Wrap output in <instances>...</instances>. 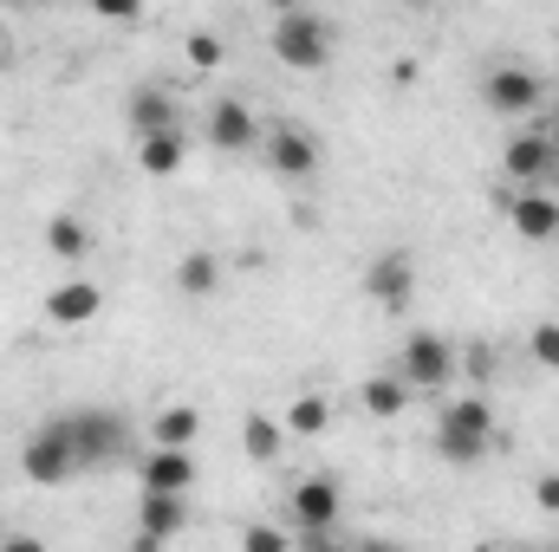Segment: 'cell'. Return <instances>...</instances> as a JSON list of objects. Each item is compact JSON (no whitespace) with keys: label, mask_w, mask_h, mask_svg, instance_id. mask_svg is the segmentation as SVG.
Segmentation results:
<instances>
[{"label":"cell","mask_w":559,"mask_h":552,"mask_svg":"<svg viewBox=\"0 0 559 552\" xmlns=\"http://www.w3.org/2000/svg\"><path fill=\"white\" fill-rule=\"evenodd\" d=\"M182 59H189L195 72H215V65L228 59V46H222L215 33H189V39H182Z\"/></svg>","instance_id":"obj_24"},{"label":"cell","mask_w":559,"mask_h":552,"mask_svg":"<svg viewBox=\"0 0 559 552\" xmlns=\"http://www.w3.org/2000/svg\"><path fill=\"white\" fill-rule=\"evenodd\" d=\"M46 254H52V261H85V254H92V228H85L79 215H52V221H46Z\"/></svg>","instance_id":"obj_22"},{"label":"cell","mask_w":559,"mask_h":552,"mask_svg":"<svg viewBox=\"0 0 559 552\" xmlns=\"http://www.w3.org/2000/svg\"><path fill=\"white\" fill-rule=\"evenodd\" d=\"M481 105H488L495 118H534V111L547 105V85H540V72H527V65H488V72H481Z\"/></svg>","instance_id":"obj_5"},{"label":"cell","mask_w":559,"mask_h":552,"mask_svg":"<svg viewBox=\"0 0 559 552\" xmlns=\"http://www.w3.org/2000/svg\"><path fill=\"white\" fill-rule=\"evenodd\" d=\"M455 371H462V358H455V345H449L442 332H411V338L397 345V377H404L417 397H442V391L455 384Z\"/></svg>","instance_id":"obj_4"},{"label":"cell","mask_w":559,"mask_h":552,"mask_svg":"<svg viewBox=\"0 0 559 552\" xmlns=\"http://www.w3.org/2000/svg\"><path fill=\"white\" fill-rule=\"evenodd\" d=\"M280 442H286V422L267 410H248V422H241V448H248V461H274Z\"/></svg>","instance_id":"obj_23"},{"label":"cell","mask_w":559,"mask_h":552,"mask_svg":"<svg viewBox=\"0 0 559 552\" xmlns=\"http://www.w3.org/2000/svg\"><path fill=\"white\" fill-rule=\"evenodd\" d=\"M286 435H299V442H312V435H325L332 429V397H319V391H299L293 404H286Z\"/></svg>","instance_id":"obj_20"},{"label":"cell","mask_w":559,"mask_h":552,"mask_svg":"<svg viewBox=\"0 0 559 552\" xmlns=\"http://www.w3.org/2000/svg\"><path fill=\"white\" fill-rule=\"evenodd\" d=\"M138 488L189 494V488H195V455H189V448H163V442H150V448L138 455Z\"/></svg>","instance_id":"obj_13"},{"label":"cell","mask_w":559,"mask_h":552,"mask_svg":"<svg viewBox=\"0 0 559 552\" xmlns=\"http://www.w3.org/2000/svg\"><path fill=\"white\" fill-rule=\"evenodd\" d=\"M261 156H267L274 176L306 182V176L319 169V137H312L306 124H274V131H261Z\"/></svg>","instance_id":"obj_10"},{"label":"cell","mask_w":559,"mask_h":552,"mask_svg":"<svg viewBox=\"0 0 559 552\" xmlns=\"http://www.w3.org/2000/svg\"><path fill=\"white\" fill-rule=\"evenodd\" d=\"M274 59L286 72H319L332 65V46H338V26L312 7H293V13H274V33H267Z\"/></svg>","instance_id":"obj_2"},{"label":"cell","mask_w":559,"mask_h":552,"mask_svg":"<svg viewBox=\"0 0 559 552\" xmlns=\"http://www.w3.org/2000/svg\"><path fill=\"white\" fill-rule=\"evenodd\" d=\"M0 7H46V0H0Z\"/></svg>","instance_id":"obj_32"},{"label":"cell","mask_w":559,"mask_h":552,"mask_svg":"<svg viewBox=\"0 0 559 552\" xmlns=\"http://www.w3.org/2000/svg\"><path fill=\"white\" fill-rule=\"evenodd\" d=\"M365 292H371L384 312H404V305L417 299V261H411V248H384V254L371 261V274H365Z\"/></svg>","instance_id":"obj_12"},{"label":"cell","mask_w":559,"mask_h":552,"mask_svg":"<svg viewBox=\"0 0 559 552\" xmlns=\"http://www.w3.org/2000/svg\"><path fill=\"white\" fill-rule=\"evenodd\" d=\"M105 312V292L92 286V279H59L52 292H46V319L52 325H92Z\"/></svg>","instance_id":"obj_16"},{"label":"cell","mask_w":559,"mask_h":552,"mask_svg":"<svg viewBox=\"0 0 559 552\" xmlns=\"http://www.w3.org/2000/svg\"><path fill=\"white\" fill-rule=\"evenodd\" d=\"M209 143L241 156V149H254V143H261V118H254L241 98H215V105H209Z\"/></svg>","instance_id":"obj_15"},{"label":"cell","mask_w":559,"mask_h":552,"mask_svg":"<svg viewBox=\"0 0 559 552\" xmlns=\"http://www.w3.org/2000/svg\"><path fill=\"white\" fill-rule=\"evenodd\" d=\"M169 124H182L176 92H169L163 79H143V85H131V98H124V131H131V137H143V131H169Z\"/></svg>","instance_id":"obj_14"},{"label":"cell","mask_w":559,"mask_h":552,"mask_svg":"<svg viewBox=\"0 0 559 552\" xmlns=\"http://www.w3.org/2000/svg\"><path fill=\"white\" fill-rule=\"evenodd\" d=\"M286 507H293L299 533H332L338 527V507H345V488H338V475H306V481H293Z\"/></svg>","instance_id":"obj_9"},{"label":"cell","mask_w":559,"mask_h":552,"mask_svg":"<svg viewBox=\"0 0 559 552\" xmlns=\"http://www.w3.org/2000/svg\"><path fill=\"white\" fill-rule=\"evenodd\" d=\"M85 7H92L98 20H138L143 13V0H85Z\"/></svg>","instance_id":"obj_27"},{"label":"cell","mask_w":559,"mask_h":552,"mask_svg":"<svg viewBox=\"0 0 559 552\" xmlns=\"http://www.w3.org/2000/svg\"><path fill=\"white\" fill-rule=\"evenodd\" d=\"M215 286H222V261H215L209 248H195V254L176 261V292H182V299H209Z\"/></svg>","instance_id":"obj_21"},{"label":"cell","mask_w":559,"mask_h":552,"mask_svg":"<svg viewBox=\"0 0 559 552\" xmlns=\"http://www.w3.org/2000/svg\"><path fill=\"white\" fill-rule=\"evenodd\" d=\"M189 527V507H182V494H156V488H138V552H156L169 547L176 533Z\"/></svg>","instance_id":"obj_11"},{"label":"cell","mask_w":559,"mask_h":552,"mask_svg":"<svg viewBox=\"0 0 559 552\" xmlns=\"http://www.w3.org/2000/svg\"><path fill=\"white\" fill-rule=\"evenodd\" d=\"M540 124H547V137L559 143V105H554V111H547V118H540Z\"/></svg>","instance_id":"obj_30"},{"label":"cell","mask_w":559,"mask_h":552,"mask_svg":"<svg viewBox=\"0 0 559 552\" xmlns=\"http://www.w3.org/2000/svg\"><path fill=\"white\" fill-rule=\"evenodd\" d=\"M241 547L248 552H286V533H280V527H241Z\"/></svg>","instance_id":"obj_26"},{"label":"cell","mask_w":559,"mask_h":552,"mask_svg":"<svg viewBox=\"0 0 559 552\" xmlns=\"http://www.w3.org/2000/svg\"><path fill=\"white\" fill-rule=\"evenodd\" d=\"M527 358L547 364V371H559V319H540V325L527 332Z\"/></svg>","instance_id":"obj_25"},{"label":"cell","mask_w":559,"mask_h":552,"mask_svg":"<svg viewBox=\"0 0 559 552\" xmlns=\"http://www.w3.org/2000/svg\"><path fill=\"white\" fill-rule=\"evenodd\" d=\"M547 189H554V195H559V163H554V176H547Z\"/></svg>","instance_id":"obj_33"},{"label":"cell","mask_w":559,"mask_h":552,"mask_svg":"<svg viewBox=\"0 0 559 552\" xmlns=\"http://www.w3.org/2000/svg\"><path fill=\"white\" fill-rule=\"evenodd\" d=\"M195 435H202V410L195 404H169V410L150 416V442H163V448H195Z\"/></svg>","instance_id":"obj_19"},{"label":"cell","mask_w":559,"mask_h":552,"mask_svg":"<svg viewBox=\"0 0 559 552\" xmlns=\"http://www.w3.org/2000/svg\"><path fill=\"white\" fill-rule=\"evenodd\" d=\"M404 7H436V0H404Z\"/></svg>","instance_id":"obj_34"},{"label":"cell","mask_w":559,"mask_h":552,"mask_svg":"<svg viewBox=\"0 0 559 552\" xmlns=\"http://www.w3.org/2000/svg\"><path fill=\"white\" fill-rule=\"evenodd\" d=\"M554 163H559V143L547 137V124H534V131H514V137L501 143V176H508L514 189H547Z\"/></svg>","instance_id":"obj_7"},{"label":"cell","mask_w":559,"mask_h":552,"mask_svg":"<svg viewBox=\"0 0 559 552\" xmlns=\"http://www.w3.org/2000/svg\"><path fill=\"white\" fill-rule=\"evenodd\" d=\"M436 455L449 461V468H475V461H488L495 455V404L475 391V397H449L442 410H436Z\"/></svg>","instance_id":"obj_1"},{"label":"cell","mask_w":559,"mask_h":552,"mask_svg":"<svg viewBox=\"0 0 559 552\" xmlns=\"http://www.w3.org/2000/svg\"><path fill=\"white\" fill-rule=\"evenodd\" d=\"M72 442H79V461L85 468H111V461H124L131 455V422L111 410H72Z\"/></svg>","instance_id":"obj_6"},{"label":"cell","mask_w":559,"mask_h":552,"mask_svg":"<svg viewBox=\"0 0 559 552\" xmlns=\"http://www.w3.org/2000/svg\"><path fill=\"white\" fill-rule=\"evenodd\" d=\"M20 475H26L33 488H66L72 475H85L79 442H72V422H66V416L39 422V429L26 435V448H20Z\"/></svg>","instance_id":"obj_3"},{"label":"cell","mask_w":559,"mask_h":552,"mask_svg":"<svg viewBox=\"0 0 559 552\" xmlns=\"http://www.w3.org/2000/svg\"><path fill=\"white\" fill-rule=\"evenodd\" d=\"M182 163H189V137H182V124H169V131H143L138 137V169L143 176H182Z\"/></svg>","instance_id":"obj_17"},{"label":"cell","mask_w":559,"mask_h":552,"mask_svg":"<svg viewBox=\"0 0 559 552\" xmlns=\"http://www.w3.org/2000/svg\"><path fill=\"white\" fill-rule=\"evenodd\" d=\"M404 404H411V384L397 371H371L358 384V410L365 416H404Z\"/></svg>","instance_id":"obj_18"},{"label":"cell","mask_w":559,"mask_h":552,"mask_svg":"<svg viewBox=\"0 0 559 552\" xmlns=\"http://www.w3.org/2000/svg\"><path fill=\"white\" fill-rule=\"evenodd\" d=\"M495 202H501V215H508V228L521 241H559V195L554 189H514L508 182Z\"/></svg>","instance_id":"obj_8"},{"label":"cell","mask_w":559,"mask_h":552,"mask_svg":"<svg viewBox=\"0 0 559 552\" xmlns=\"http://www.w3.org/2000/svg\"><path fill=\"white\" fill-rule=\"evenodd\" d=\"M534 501H540L547 514H559V475H540V481H534Z\"/></svg>","instance_id":"obj_29"},{"label":"cell","mask_w":559,"mask_h":552,"mask_svg":"<svg viewBox=\"0 0 559 552\" xmlns=\"http://www.w3.org/2000/svg\"><path fill=\"white\" fill-rule=\"evenodd\" d=\"M267 7H274V13H293V7H306V0H267Z\"/></svg>","instance_id":"obj_31"},{"label":"cell","mask_w":559,"mask_h":552,"mask_svg":"<svg viewBox=\"0 0 559 552\" xmlns=\"http://www.w3.org/2000/svg\"><path fill=\"white\" fill-rule=\"evenodd\" d=\"M495 364H501V358H495V345H475V351H468V377H475V384H488V377H495Z\"/></svg>","instance_id":"obj_28"}]
</instances>
